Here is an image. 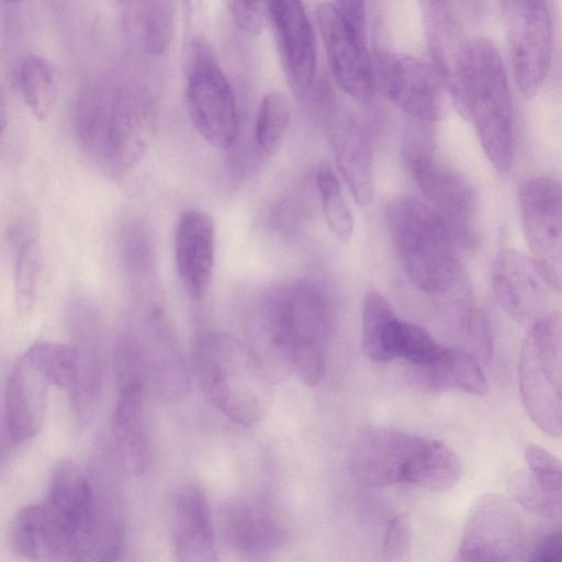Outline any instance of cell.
<instances>
[{
	"instance_id": "cell-13",
	"label": "cell",
	"mask_w": 562,
	"mask_h": 562,
	"mask_svg": "<svg viewBox=\"0 0 562 562\" xmlns=\"http://www.w3.org/2000/svg\"><path fill=\"white\" fill-rule=\"evenodd\" d=\"M525 532L520 517L497 494L479 498L465 520L454 562H524Z\"/></svg>"
},
{
	"instance_id": "cell-26",
	"label": "cell",
	"mask_w": 562,
	"mask_h": 562,
	"mask_svg": "<svg viewBox=\"0 0 562 562\" xmlns=\"http://www.w3.org/2000/svg\"><path fill=\"white\" fill-rule=\"evenodd\" d=\"M145 392L143 383L120 387L113 412L111 440L123 472L131 476L142 475L149 459Z\"/></svg>"
},
{
	"instance_id": "cell-5",
	"label": "cell",
	"mask_w": 562,
	"mask_h": 562,
	"mask_svg": "<svg viewBox=\"0 0 562 562\" xmlns=\"http://www.w3.org/2000/svg\"><path fill=\"white\" fill-rule=\"evenodd\" d=\"M454 104L473 122L481 147L493 167L506 172L515 151L514 109L504 63L490 40H471L460 95Z\"/></svg>"
},
{
	"instance_id": "cell-20",
	"label": "cell",
	"mask_w": 562,
	"mask_h": 562,
	"mask_svg": "<svg viewBox=\"0 0 562 562\" xmlns=\"http://www.w3.org/2000/svg\"><path fill=\"white\" fill-rule=\"evenodd\" d=\"M432 66L456 103L468 64L471 40L451 2L426 1L423 7Z\"/></svg>"
},
{
	"instance_id": "cell-30",
	"label": "cell",
	"mask_w": 562,
	"mask_h": 562,
	"mask_svg": "<svg viewBox=\"0 0 562 562\" xmlns=\"http://www.w3.org/2000/svg\"><path fill=\"white\" fill-rule=\"evenodd\" d=\"M9 240L14 249L13 283L16 308L25 315L36 300L42 273V251L35 225L18 218L9 227Z\"/></svg>"
},
{
	"instance_id": "cell-4",
	"label": "cell",
	"mask_w": 562,
	"mask_h": 562,
	"mask_svg": "<svg viewBox=\"0 0 562 562\" xmlns=\"http://www.w3.org/2000/svg\"><path fill=\"white\" fill-rule=\"evenodd\" d=\"M259 329L271 347L307 386H316L326 372L329 311L311 284H291L268 294L258 310Z\"/></svg>"
},
{
	"instance_id": "cell-11",
	"label": "cell",
	"mask_w": 562,
	"mask_h": 562,
	"mask_svg": "<svg viewBox=\"0 0 562 562\" xmlns=\"http://www.w3.org/2000/svg\"><path fill=\"white\" fill-rule=\"evenodd\" d=\"M406 160L427 203L446 221L458 244L472 247L476 241V196L470 181L438 160L430 144L414 145Z\"/></svg>"
},
{
	"instance_id": "cell-29",
	"label": "cell",
	"mask_w": 562,
	"mask_h": 562,
	"mask_svg": "<svg viewBox=\"0 0 562 562\" xmlns=\"http://www.w3.org/2000/svg\"><path fill=\"white\" fill-rule=\"evenodd\" d=\"M422 382L431 391H462L476 396L487 392L480 362L467 350L442 347L428 364L419 368Z\"/></svg>"
},
{
	"instance_id": "cell-31",
	"label": "cell",
	"mask_w": 562,
	"mask_h": 562,
	"mask_svg": "<svg viewBox=\"0 0 562 562\" xmlns=\"http://www.w3.org/2000/svg\"><path fill=\"white\" fill-rule=\"evenodd\" d=\"M401 321L387 299L378 290H369L363 299L361 344L373 361L396 359V339Z\"/></svg>"
},
{
	"instance_id": "cell-6",
	"label": "cell",
	"mask_w": 562,
	"mask_h": 562,
	"mask_svg": "<svg viewBox=\"0 0 562 562\" xmlns=\"http://www.w3.org/2000/svg\"><path fill=\"white\" fill-rule=\"evenodd\" d=\"M386 222L411 282L427 293L450 290L459 272L460 245L446 221L426 201L397 195L387 204Z\"/></svg>"
},
{
	"instance_id": "cell-22",
	"label": "cell",
	"mask_w": 562,
	"mask_h": 562,
	"mask_svg": "<svg viewBox=\"0 0 562 562\" xmlns=\"http://www.w3.org/2000/svg\"><path fill=\"white\" fill-rule=\"evenodd\" d=\"M120 255L126 284L138 315L162 314V290L156 252L147 226L126 221L120 232Z\"/></svg>"
},
{
	"instance_id": "cell-2",
	"label": "cell",
	"mask_w": 562,
	"mask_h": 562,
	"mask_svg": "<svg viewBox=\"0 0 562 562\" xmlns=\"http://www.w3.org/2000/svg\"><path fill=\"white\" fill-rule=\"evenodd\" d=\"M350 469L368 486L409 484L430 492L449 491L461 477L460 460L445 442L380 426L358 434Z\"/></svg>"
},
{
	"instance_id": "cell-16",
	"label": "cell",
	"mask_w": 562,
	"mask_h": 562,
	"mask_svg": "<svg viewBox=\"0 0 562 562\" xmlns=\"http://www.w3.org/2000/svg\"><path fill=\"white\" fill-rule=\"evenodd\" d=\"M137 346L146 389L173 398L187 391L188 371L164 314H136L126 323Z\"/></svg>"
},
{
	"instance_id": "cell-19",
	"label": "cell",
	"mask_w": 562,
	"mask_h": 562,
	"mask_svg": "<svg viewBox=\"0 0 562 562\" xmlns=\"http://www.w3.org/2000/svg\"><path fill=\"white\" fill-rule=\"evenodd\" d=\"M268 15L289 81L295 93L307 95L317 75V49L310 18L299 1L268 2Z\"/></svg>"
},
{
	"instance_id": "cell-28",
	"label": "cell",
	"mask_w": 562,
	"mask_h": 562,
	"mask_svg": "<svg viewBox=\"0 0 562 562\" xmlns=\"http://www.w3.org/2000/svg\"><path fill=\"white\" fill-rule=\"evenodd\" d=\"M224 530L238 552L255 555L281 544L285 532L271 509L259 501L238 499L224 512Z\"/></svg>"
},
{
	"instance_id": "cell-27",
	"label": "cell",
	"mask_w": 562,
	"mask_h": 562,
	"mask_svg": "<svg viewBox=\"0 0 562 562\" xmlns=\"http://www.w3.org/2000/svg\"><path fill=\"white\" fill-rule=\"evenodd\" d=\"M172 538L176 562H217L207 501L195 485L177 494Z\"/></svg>"
},
{
	"instance_id": "cell-14",
	"label": "cell",
	"mask_w": 562,
	"mask_h": 562,
	"mask_svg": "<svg viewBox=\"0 0 562 562\" xmlns=\"http://www.w3.org/2000/svg\"><path fill=\"white\" fill-rule=\"evenodd\" d=\"M379 80L387 98L406 114L435 123L445 114V85L432 64L391 52H379Z\"/></svg>"
},
{
	"instance_id": "cell-21",
	"label": "cell",
	"mask_w": 562,
	"mask_h": 562,
	"mask_svg": "<svg viewBox=\"0 0 562 562\" xmlns=\"http://www.w3.org/2000/svg\"><path fill=\"white\" fill-rule=\"evenodd\" d=\"M68 323L78 367V389L71 405L86 416L100 397L103 384L101 322L95 307L77 300L70 305Z\"/></svg>"
},
{
	"instance_id": "cell-1",
	"label": "cell",
	"mask_w": 562,
	"mask_h": 562,
	"mask_svg": "<svg viewBox=\"0 0 562 562\" xmlns=\"http://www.w3.org/2000/svg\"><path fill=\"white\" fill-rule=\"evenodd\" d=\"M75 126L88 155L104 170L122 175L147 150L155 128V109L140 83L102 77L80 90Z\"/></svg>"
},
{
	"instance_id": "cell-10",
	"label": "cell",
	"mask_w": 562,
	"mask_h": 562,
	"mask_svg": "<svg viewBox=\"0 0 562 562\" xmlns=\"http://www.w3.org/2000/svg\"><path fill=\"white\" fill-rule=\"evenodd\" d=\"M515 81L526 98L542 86L551 65L552 13L547 1L501 2Z\"/></svg>"
},
{
	"instance_id": "cell-23",
	"label": "cell",
	"mask_w": 562,
	"mask_h": 562,
	"mask_svg": "<svg viewBox=\"0 0 562 562\" xmlns=\"http://www.w3.org/2000/svg\"><path fill=\"white\" fill-rule=\"evenodd\" d=\"M175 258L179 278L192 299L206 291L215 258V228L210 215L188 210L177 224Z\"/></svg>"
},
{
	"instance_id": "cell-39",
	"label": "cell",
	"mask_w": 562,
	"mask_h": 562,
	"mask_svg": "<svg viewBox=\"0 0 562 562\" xmlns=\"http://www.w3.org/2000/svg\"><path fill=\"white\" fill-rule=\"evenodd\" d=\"M228 11L235 24L249 34H258L268 14V2L262 1H229Z\"/></svg>"
},
{
	"instance_id": "cell-24",
	"label": "cell",
	"mask_w": 562,
	"mask_h": 562,
	"mask_svg": "<svg viewBox=\"0 0 562 562\" xmlns=\"http://www.w3.org/2000/svg\"><path fill=\"white\" fill-rule=\"evenodd\" d=\"M525 460L528 469L509 479L510 495L532 514L562 525V461L538 446L526 448Z\"/></svg>"
},
{
	"instance_id": "cell-25",
	"label": "cell",
	"mask_w": 562,
	"mask_h": 562,
	"mask_svg": "<svg viewBox=\"0 0 562 562\" xmlns=\"http://www.w3.org/2000/svg\"><path fill=\"white\" fill-rule=\"evenodd\" d=\"M329 140L337 169L360 206L374 196L372 150L362 124L348 112L336 114L329 124Z\"/></svg>"
},
{
	"instance_id": "cell-40",
	"label": "cell",
	"mask_w": 562,
	"mask_h": 562,
	"mask_svg": "<svg viewBox=\"0 0 562 562\" xmlns=\"http://www.w3.org/2000/svg\"><path fill=\"white\" fill-rule=\"evenodd\" d=\"M532 562H562V531H555L538 546Z\"/></svg>"
},
{
	"instance_id": "cell-8",
	"label": "cell",
	"mask_w": 562,
	"mask_h": 562,
	"mask_svg": "<svg viewBox=\"0 0 562 562\" xmlns=\"http://www.w3.org/2000/svg\"><path fill=\"white\" fill-rule=\"evenodd\" d=\"M186 98L192 124L217 148H228L239 133L232 86L209 42L192 40L186 72Z\"/></svg>"
},
{
	"instance_id": "cell-33",
	"label": "cell",
	"mask_w": 562,
	"mask_h": 562,
	"mask_svg": "<svg viewBox=\"0 0 562 562\" xmlns=\"http://www.w3.org/2000/svg\"><path fill=\"white\" fill-rule=\"evenodd\" d=\"M316 187L322 200L325 221L337 238L348 241L353 234L355 222L336 172L321 165L316 172Z\"/></svg>"
},
{
	"instance_id": "cell-32",
	"label": "cell",
	"mask_w": 562,
	"mask_h": 562,
	"mask_svg": "<svg viewBox=\"0 0 562 562\" xmlns=\"http://www.w3.org/2000/svg\"><path fill=\"white\" fill-rule=\"evenodd\" d=\"M25 104L38 120H45L53 106L56 76L50 63L40 55L26 57L19 71Z\"/></svg>"
},
{
	"instance_id": "cell-7",
	"label": "cell",
	"mask_w": 562,
	"mask_h": 562,
	"mask_svg": "<svg viewBox=\"0 0 562 562\" xmlns=\"http://www.w3.org/2000/svg\"><path fill=\"white\" fill-rule=\"evenodd\" d=\"M519 391L531 420L562 435V315L549 313L530 326L518 364Z\"/></svg>"
},
{
	"instance_id": "cell-12",
	"label": "cell",
	"mask_w": 562,
	"mask_h": 562,
	"mask_svg": "<svg viewBox=\"0 0 562 562\" xmlns=\"http://www.w3.org/2000/svg\"><path fill=\"white\" fill-rule=\"evenodd\" d=\"M518 205L532 261L547 283L562 291V183L531 178L519 189Z\"/></svg>"
},
{
	"instance_id": "cell-18",
	"label": "cell",
	"mask_w": 562,
	"mask_h": 562,
	"mask_svg": "<svg viewBox=\"0 0 562 562\" xmlns=\"http://www.w3.org/2000/svg\"><path fill=\"white\" fill-rule=\"evenodd\" d=\"M492 286L502 310L515 322L532 326L547 316L548 289L531 257L504 249L492 266ZM551 313V312H550Z\"/></svg>"
},
{
	"instance_id": "cell-3",
	"label": "cell",
	"mask_w": 562,
	"mask_h": 562,
	"mask_svg": "<svg viewBox=\"0 0 562 562\" xmlns=\"http://www.w3.org/2000/svg\"><path fill=\"white\" fill-rule=\"evenodd\" d=\"M194 368L205 397L226 418L252 426L265 417L271 387L258 356L236 337L204 330L195 339Z\"/></svg>"
},
{
	"instance_id": "cell-17",
	"label": "cell",
	"mask_w": 562,
	"mask_h": 562,
	"mask_svg": "<svg viewBox=\"0 0 562 562\" xmlns=\"http://www.w3.org/2000/svg\"><path fill=\"white\" fill-rule=\"evenodd\" d=\"M54 385L43 366L27 349L12 368L4 393V435L10 445L29 441L41 430Z\"/></svg>"
},
{
	"instance_id": "cell-9",
	"label": "cell",
	"mask_w": 562,
	"mask_h": 562,
	"mask_svg": "<svg viewBox=\"0 0 562 562\" xmlns=\"http://www.w3.org/2000/svg\"><path fill=\"white\" fill-rule=\"evenodd\" d=\"M316 21L331 74L342 91L366 101L373 91V69L368 48L366 3L323 2Z\"/></svg>"
},
{
	"instance_id": "cell-38",
	"label": "cell",
	"mask_w": 562,
	"mask_h": 562,
	"mask_svg": "<svg viewBox=\"0 0 562 562\" xmlns=\"http://www.w3.org/2000/svg\"><path fill=\"white\" fill-rule=\"evenodd\" d=\"M463 328L470 353L481 362H488L493 352V338L487 319L481 310L468 308L463 318Z\"/></svg>"
},
{
	"instance_id": "cell-35",
	"label": "cell",
	"mask_w": 562,
	"mask_h": 562,
	"mask_svg": "<svg viewBox=\"0 0 562 562\" xmlns=\"http://www.w3.org/2000/svg\"><path fill=\"white\" fill-rule=\"evenodd\" d=\"M143 45L148 55L160 56L171 45L175 33V7L171 1H149L139 11Z\"/></svg>"
},
{
	"instance_id": "cell-34",
	"label": "cell",
	"mask_w": 562,
	"mask_h": 562,
	"mask_svg": "<svg viewBox=\"0 0 562 562\" xmlns=\"http://www.w3.org/2000/svg\"><path fill=\"white\" fill-rule=\"evenodd\" d=\"M291 120L290 103L280 91L266 93L257 111L255 136L258 146L274 151L281 144Z\"/></svg>"
},
{
	"instance_id": "cell-15",
	"label": "cell",
	"mask_w": 562,
	"mask_h": 562,
	"mask_svg": "<svg viewBox=\"0 0 562 562\" xmlns=\"http://www.w3.org/2000/svg\"><path fill=\"white\" fill-rule=\"evenodd\" d=\"M45 505L77 552L94 562V490L90 476L74 461L65 459L54 468Z\"/></svg>"
},
{
	"instance_id": "cell-37",
	"label": "cell",
	"mask_w": 562,
	"mask_h": 562,
	"mask_svg": "<svg viewBox=\"0 0 562 562\" xmlns=\"http://www.w3.org/2000/svg\"><path fill=\"white\" fill-rule=\"evenodd\" d=\"M412 532L405 516L390 518L382 539L379 562H409Z\"/></svg>"
},
{
	"instance_id": "cell-36",
	"label": "cell",
	"mask_w": 562,
	"mask_h": 562,
	"mask_svg": "<svg viewBox=\"0 0 562 562\" xmlns=\"http://www.w3.org/2000/svg\"><path fill=\"white\" fill-rule=\"evenodd\" d=\"M441 346L423 327L401 321L396 339V358L422 368L438 353Z\"/></svg>"
}]
</instances>
